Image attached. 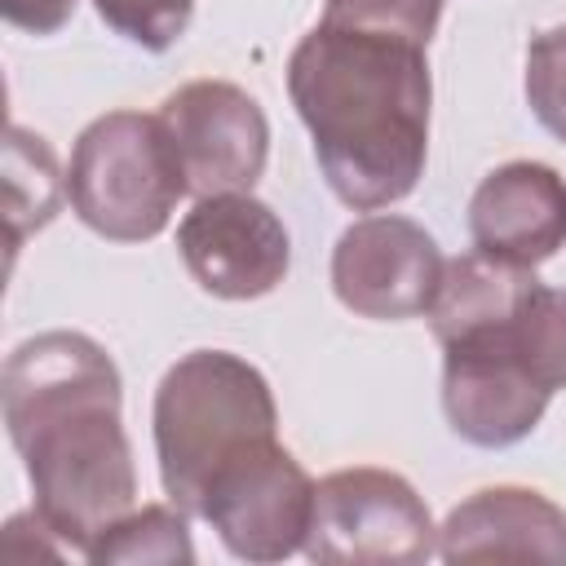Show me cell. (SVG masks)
Here are the masks:
<instances>
[{"label": "cell", "mask_w": 566, "mask_h": 566, "mask_svg": "<svg viewBox=\"0 0 566 566\" xmlns=\"http://www.w3.org/2000/svg\"><path fill=\"white\" fill-rule=\"evenodd\" d=\"M0 407L35 513L66 553L88 557L97 535L137 504L115 358L84 332H40L4 358Z\"/></svg>", "instance_id": "1"}, {"label": "cell", "mask_w": 566, "mask_h": 566, "mask_svg": "<svg viewBox=\"0 0 566 566\" xmlns=\"http://www.w3.org/2000/svg\"><path fill=\"white\" fill-rule=\"evenodd\" d=\"M287 93L340 203L376 212L416 190L433 106L424 44L318 22L287 57Z\"/></svg>", "instance_id": "2"}, {"label": "cell", "mask_w": 566, "mask_h": 566, "mask_svg": "<svg viewBox=\"0 0 566 566\" xmlns=\"http://www.w3.org/2000/svg\"><path fill=\"white\" fill-rule=\"evenodd\" d=\"M150 424L164 495L186 517H199L208 478L252 442L279 438V407L270 380L248 358L195 349L164 371Z\"/></svg>", "instance_id": "3"}, {"label": "cell", "mask_w": 566, "mask_h": 566, "mask_svg": "<svg viewBox=\"0 0 566 566\" xmlns=\"http://www.w3.org/2000/svg\"><path fill=\"white\" fill-rule=\"evenodd\" d=\"M181 195H190L186 172L159 115L111 111L80 133L66 168V199L93 234L146 243L168 230Z\"/></svg>", "instance_id": "4"}, {"label": "cell", "mask_w": 566, "mask_h": 566, "mask_svg": "<svg viewBox=\"0 0 566 566\" xmlns=\"http://www.w3.org/2000/svg\"><path fill=\"white\" fill-rule=\"evenodd\" d=\"M305 553L340 566H416L438 553V526L402 473L358 464L314 482Z\"/></svg>", "instance_id": "5"}, {"label": "cell", "mask_w": 566, "mask_h": 566, "mask_svg": "<svg viewBox=\"0 0 566 566\" xmlns=\"http://www.w3.org/2000/svg\"><path fill=\"white\" fill-rule=\"evenodd\" d=\"M314 517V482L279 438L252 442L226 460L199 500V522L217 531L239 562H283L305 548Z\"/></svg>", "instance_id": "6"}, {"label": "cell", "mask_w": 566, "mask_h": 566, "mask_svg": "<svg viewBox=\"0 0 566 566\" xmlns=\"http://www.w3.org/2000/svg\"><path fill=\"white\" fill-rule=\"evenodd\" d=\"M159 119L181 159L186 190L243 195L256 186L270 159V119L252 93L230 80H190L164 97Z\"/></svg>", "instance_id": "7"}, {"label": "cell", "mask_w": 566, "mask_h": 566, "mask_svg": "<svg viewBox=\"0 0 566 566\" xmlns=\"http://www.w3.org/2000/svg\"><path fill=\"white\" fill-rule=\"evenodd\" d=\"M442 252L424 226L411 217L376 212L354 221L336 248H332V292L345 310L376 323L416 318L429 310L438 279H442Z\"/></svg>", "instance_id": "8"}, {"label": "cell", "mask_w": 566, "mask_h": 566, "mask_svg": "<svg viewBox=\"0 0 566 566\" xmlns=\"http://www.w3.org/2000/svg\"><path fill=\"white\" fill-rule=\"evenodd\" d=\"M177 252L190 279L221 301H256L292 265V239L279 212L252 199V190L199 199L177 226Z\"/></svg>", "instance_id": "9"}, {"label": "cell", "mask_w": 566, "mask_h": 566, "mask_svg": "<svg viewBox=\"0 0 566 566\" xmlns=\"http://www.w3.org/2000/svg\"><path fill=\"white\" fill-rule=\"evenodd\" d=\"M442 349V411L464 442L513 447L539 424L553 394L522 367L504 323L460 336Z\"/></svg>", "instance_id": "10"}, {"label": "cell", "mask_w": 566, "mask_h": 566, "mask_svg": "<svg viewBox=\"0 0 566 566\" xmlns=\"http://www.w3.org/2000/svg\"><path fill=\"white\" fill-rule=\"evenodd\" d=\"M469 234L478 252L535 270L566 248V177L535 159L500 164L469 199Z\"/></svg>", "instance_id": "11"}, {"label": "cell", "mask_w": 566, "mask_h": 566, "mask_svg": "<svg viewBox=\"0 0 566 566\" xmlns=\"http://www.w3.org/2000/svg\"><path fill=\"white\" fill-rule=\"evenodd\" d=\"M442 562H566V513L531 486H486L438 526Z\"/></svg>", "instance_id": "12"}, {"label": "cell", "mask_w": 566, "mask_h": 566, "mask_svg": "<svg viewBox=\"0 0 566 566\" xmlns=\"http://www.w3.org/2000/svg\"><path fill=\"white\" fill-rule=\"evenodd\" d=\"M535 283H539L535 270L509 265L486 252H464L442 265V279H438V292H433L424 318H429L438 345H451L460 336L509 323Z\"/></svg>", "instance_id": "13"}, {"label": "cell", "mask_w": 566, "mask_h": 566, "mask_svg": "<svg viewBox=\"0 0 566 566\" xmlns=\"http://www.w3.org/2000/svg\"><path fill=\"white\" fill-rule=\"evenodd\" d=\"M4 186H9V248H18L57 208V159H53L49 142L27 133L22 124L9 128Z\"/></svg>", "instance_id": "14"}, {"label": "cell", "mask_w": 566, "mask_h": 566, "mask_svg": "<svg viewBox=\"0 0 566 566\" xmlns=\"http://www.w3.org/2000/svg\"><path fill=\"white\" fill-rule=\"evenodd\" d=\"M504 336L522 367L548 389H566V287H544L535 283L517 314L504 323Z\"/></svg>", "instance_id": "15"}, {"label": "cell", "mask_w": 566, "mask_h": 566, "mask_svg": "<svg viewBox=\"0 0 566 566\" xmlns=\"http://www.w3.org/2000/svg\"><path fill=\"white\" fill-rule=\"evenodd\" d=\"M88 562H195V544H190V526H186V513L172 504H146V509H133L124 513L119 522H111L97 544L88 548Z\"/></svg>", "instance_id": "16"}, {"label": "cell", "mask_w": 566, "mask_h": 566, "mask_svg": "<svg viewBox=\"0 0 566 566\" xmlns=\"http://www.w3.org/2000/svg\"><path fill=\"white\" fill-rule=\"evenodd\" d=\"M438 18H442V0H327L323 4V22L332 27L380 31L424 49L438 31Z\"/></svg>", "instance_id": "17"}, {"label": "cell", "mask_w": 566, "mask_h": 566, "mask_svg": "<svg viewBox=\"0 0 566 566\" xmlns=\"http://www.w3.org/2000/svg\"><path fill=\"white\" fill-rule=\"evenodd\" d=\"M97 18L146 53H168L195 13V0H93Z\"/></svg>", "instance_id": "18"}, {"label": "cell", "mask_w": 566, "mask_h": 566, "mask_svg": "<svg viewBox=\"0 0 566 566\" xmlns=\"http://www.w3.org/2000/svg\"><path fill=\"white\" fill-rule=\"evenodd\" d=\"M526 102L535 119L566 142V22L531 35L526 44Z\"/></svg>", "instance_id": "19"}, {"label": "cell", "mask_w": 566, "mask_h": 566, "mask_svg": "<svg viewBox=\"0 0 566 566\" xmlns=\"http://www.w3.org/2000/svg\"><path fill=\"white\" fill-rule=\"evenodd\" d=\"M0 13L9 27L31 35H53L75 13V0H0Z\"/></svg>", "instance_id": "20"}]
</instances>
